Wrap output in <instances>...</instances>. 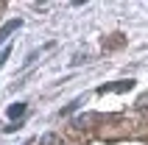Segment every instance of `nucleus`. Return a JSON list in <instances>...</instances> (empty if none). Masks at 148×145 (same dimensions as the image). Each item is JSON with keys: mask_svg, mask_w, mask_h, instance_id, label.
Returning <instances> with one entry per match:
<instances>
[{"mask_svg": "<svg viewBox=\"0 0 148 145\" xmlns=\"http://www.w3.org/2000/svg\"><path fill=\"white\" fill-rule=\"evenodd\" d=\"M134 84H137V81H132V78H126V81H112V84H106V87H98V92H129Z\"/></svg>", "mask_w": 148, "mask_h": 145, "instance_id": "f257e3e1", "label": "nucleus"}, {"mask_svg": "<svg viewBox=\"0 0 148 145\" xmlns=\"http://www.w3.org/2000/svg\"><path fill=\"white\" fill-rule=\"evenodd\" d=\"M20 25H23V20H11V23H6V25H3V28H0V45H3V42H6L8 36H11V34L20 28Z\"/></svg>", "mask_w": 148, "mask_h": 145, "instance_id": "f03ea898", "label": "nucleus"}, {"mask_svg": "<svg viewBox=\"0 0 148 145\" xmlns=\"http://www.w3.org/2000/svg\"><path fill=\"white\" fill-rule=\"evenodd\" d=\"M25 109H28V103H23V101L11 103V106H8V120H14V123H17V120L25 114Z\"/></svg>", "mask_w": 148, "mask_h": 145, "instance_id": "7ed1b4c3", "label": "nucleus"}, {"mask_svg": "<svg viewBox=\"0 0 148 145\" xmlns=\"http://www.w3.org/2000/svg\"><path fill=\"white\" fill-rule=\"evenodd\" d=\"M81 103H84V98H75V101H70V103H67V106H64V109H62L59 114H62V117H67V114H73V112H75V109H78Z\"/></svg>", "mask_w": 148, "mask_h": 145, "instance_id": "20e7f679", "label": "nucleus"}, {"mask_svg": "<svg viewBox=\"0 0 148 145\" xmlns=\"http://www.w3.org/2000/svg\"><path fill=\"white\" fill-rule=\"evenodd\" d=\"M92 120H98V114H81V117L75 120V129H87Z\"/></svg>", "mask_w": 148, "mask_h": 145, "instance_id": "39448f33", "label": "nucleus"}, {"mask_svg": "<svg viewBox=\"0 0 148 145\" xmlns=\"http://www.w3.org/2000/svg\"><path fill=\"white\" fill-rule=\"evenodd\" d=\"M39 145H64V142H62V140H59L56 134H53V131H48V134H45V137L39 140Z\"/></svg>", "mask_w": 148, "mask_h": 145, "instance_id": "423d86ee", "label": "nucleus"}, {"mask_svg": "<svg viewBox=\"0 0 148 145\" xmlns=\"http://www.w3.org/2000/svg\"><path fill=\"white\" fill-rule=\"evenodd\" d=\"M8 56H11V42H8V48H3L0 50V70L6 67V62H8Z\"/></svg>", "mask_w": 148, "mask_h": 145, "instance_id": "0eeeda50", "label": "nucleus"}, {"mask_svg": "<svg viewBox=\"0 0 148 145\" xmlns=\"http://www.w3.org/2000/svg\"><path fill=\"white\" fill-rule=\"evenodd\" d=\"M84 62H87V53H78V56H73L70 64H84Z\"/></svg>", "mask_w": 148, "mask_h": 145, "instance_id": "6e6552de", "label": "nucleus"}, {"mask_svg": "<svg viewBox=\"0 0 148 145\" xmlns=\"http://www.w3.org/2000/svg\"><path fill=\"white\" fill-rule=\"evenodd\" d=\"M23 145H31V140H28V142H23Z\"/></svg>", "mask_w": 148, "mask_h": 145, "instance_id": "1a4fd4ad", "label": "nucleus"}]
</instances>
